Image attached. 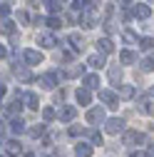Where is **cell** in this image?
<instances>
[{
	"label": "cell",
	"instance_id": "1",
	"mask_svg": "<svg viewBox=\"0 0 154 157\" xmlns=\"http://www.w3.org/2000/svg\"><path fill=\"white\" fill-rule=\"evenodd\" d=\"M142 142H144V135L137 132V130H129L124 135V145H142Z\"/></svg>",
	"mask_w": 154,
	"mask_h": 157
},
{
	"label": "cell",
	"instance_id": "2",
	"mask_svg": "<svg viewBox=\"0 0 154 157\" xmlns=\"http://www.w3.org/2000/svg\"><path fill=\"white\" fill-rule=\"evenodd\" d=\"M102 120H105V110H102V107H92V110L87 112V122L97 125V122H102Z\"/></svg>",
	"mask_w": 154,
	"mask_h": 157
},
{
	"label": "cell",
	"instance_id": "3",
	"mask_svg": "<svg viewBox=\"0 0 154 157\" xmlns=\"http://www.w3.org/2000/svg\"><path fill=\"white\" fill-rule=\"evenodd\" d=\"M23 57H25V63H28V65H40V63H42V55L37 52V50H25Z\"/></svg>",
	"mask_w": 154,
	"mask_h": 157
},
{
	"label": "cell",
	"instance_id": "4",
	"mask_svg": "<svg viewBox=\"0 0 154 157\" xmlns=\"http://www.w3.org/2000/svg\"><path fill=\"white\" fill-rule=\"evenodd\" d=\"M122 130H124V120H119V117H112V120L107 122V132L109 135H117Z\"/></svg>",
	"mask_w": 154,
	"mask_h": 157
},
{
	"label": "cell",
	"instance_id": "5",
	"mask_svg": "<svg viewBox=\"0 0 154 157\" xmlns=\"http://www.w3.org/2000/svg\"><path fill=\"white\" fill-rule=\"evenodd\" d=\"M40 85H42L45 90H52V87L57 85V75H55V72H47V75H42V77H40Z\"/></svg>",
	"mask_w": 154,
	"mask_h": 157
},
{
	"label": "cell",
	"instance_id": "6",
	"mask_svg": "<svg viewBox=\"0 0 154 157\" xmlns=\"http://www.w3.org/2000/svg\"><path fill=\"white\" fill-rule=\"evenodd\" d=\"M100 100H102V102H107L109 107H117V95L109 92V90H100Z\"/></svg>",
	"mask_w": 154,
	"mask_h": 157
},
{
	"label": "cell",
	"instance_id": "7",
	"mask_svg": "<svg viewBox=\"0 0 154 157\" xmlns=\"http://www.w3.org/2000/svg\"><path fill=\"white\" fill-rule=\"evenodd\" d=\"M134 15L144 20V17H149V15H152V10H149V5H144V3H137V5H134Z\"/></svg>",
	"mask_w": 154,
	"mask_h": 157
},
{
	"label": "cell",
	"instance_id": "8",
	"mask_svg": "<svg viewBox=\"0 0 154 157\" xmlns=\"http://www.w3.org/2000/svg\"><path fill=\"white\" fill-rule=\"evenodd\" d=\"M75 115H77V110H75L72 105H65V107L60 110V120H65V122H70V120H72Z\"/></svg>",
	"mask_w": 154,
	"mask_h": 157
},
{
	"label": "cell",
	"instance_id": "9",
	"mask_svg": "<svg viewBox=\"0 0 154 157\" xmlns=\"http://www.w3.org/2000/svg\"><path fill=\"white\" fill-rule=\"evenodd\" d=\"M92 100V95H90V87H82V90H77V102L80 105H90Z\"/></svg>",
	"mask_w": 154,
	"mask_h": 157
},
{
	"label": "cell",
	"instance_id": "10",
	"mask_svg": "<svg viewBox=\"0 0 154 157\" xmlns=\"http://www.w3.org/2000/svg\"><path fill=\"white\" fill-rule=\"evenodd\" d=\"M75 155L77 157H92V145H77L75 147Z\"/></svg>",
	"mask_w": 154,
	"mask_h": 157
},
{
	"label": "cell",
	"instance_id": "11",
	"mask_svg": "<svg viewBox=\"0 0 154 157\" xmlns=\"http://www.w3.org/2000/svg\"><path fill=\"white\" fill-rule=\"evenodd\" d=\"M85 72V65H70L65 70V77H77V75H82Z\"/></svg>",
	"mask_w": 154,
	"mask_h": 157
},
{
	"label": "cell",
	"instance_id": "12",
	"mask_svg": "<svg viewBox=\"0 0 154 157\" xmlns=\"http://www.w3.org/2000/svg\"><path fill=\"white\" fill-rule=\"evenodd\" d=\"M119 60H122L124 65H132L134 60H137V55H134L132 50H122V52H119Z\"/></svg>",
	"mask_w": 154,
	"mask_h": 157
},
{
	"label": "cell",
	"instance_id": "13",
	"mask_svg": "<svg viewBox=\"0 0 154 157\" xmlns=\"http://www.w3.org/2000/svg\"><path fill=\"white\" fill-rule=\"evenodd\" d=\"M23 102H25L28 107H32V110H35V107H40V105H37V95H35V92H28V95H23Z\"/></svg>",
	"mask_w": 154,
	"mask_h": 157
},
{
	"label": "cell",
	"instance_id": "14",
	"mask_svg": "<svg viewBox=\"0 0 154 157\" xmlns=\"http://www.w3.org/2000/svg\"><path fill=\"white\" fill-rule=\"evenodd\" d=\"M87 63H90L92 67H97V70H100V67H105V55H90V60H87Z\"/></svg>",
	"mask_w": 154,
	"mask_h": 157
},
{
	"label": "cell",
	"instance_id": "15",
	"mask_svg": "<svg viewBox=\"0 0 154 157\" xmlns=\"http://www.w3.org/2000/svg\"><path fill=\"white\" fill-rule=\"evenodd\" d=\"M97 48H100L102 52H112V50H114V45H112L109 37H102V40H97Z\"/></svg>",
	"mask_w": 154,
	"mask_h": 157
},
{
	"label": "cell",
	"instance_id": "16",
	"mask_svg": "<svg viewBox=\"0 0 154 157\" xmlns=\"http://www.w3.org/2000/svg\"><path fill=\"white\" fill-rule=\"evenodd\" d=\"M139 112H142V115H154V102H152V100H142Z\"/></svg>",
	"mask_w": 154,
	"mask_h": 157
},
{
	"label": "cell",
	"instance_id": "17",
	"mask_svg": "<svg viewBox=\"0 0 154 157\" xmlns=\"http://www.w3.org/2000/svg\"><path fill=\"white\" fill-rule=\"evenodd\" d=\"M85 87H100V75H87L85 77Z\"/></svg>",
	"mask_w": 154,
	"mask_h": 157
},
{
	"label": "cell",
	"instance_id": "18",
	"mask_svg": "<svg viewBox=\"0 0 154 157\" xmlns=\"http://www.w3.org/2000/svg\"><path fill=\"white\" fill-rule=\"evenodd\" d=\"M40 45H42V48H55L57 40H55L52 35H40Z\"/></svg>",
	"mask_w": 154,
	"mask_h": 157
},
{
	"label": "cell",
	"instance_id": "19",
	"mask_svg": "<svg viewBox=\"0 0 154 157\" xmlns=\"http://www.w3.org/2000/svg\"><path fill=\"white\" fill-rule=\"evenodd\" d=\"M10 130H13V135H20V132H25V122L23 120H13Z\"/></svg>",
	"mask_w": 154,
	"mask_h": 157
},
{
	"label": "cell",
	"instance_id": "20",
	"mask_svg": "<svg viewBox=\"0 0 154 157\" xmlns=\"http://www.w3.org/2000/svg\"><path fill=\"white\" fill-rule=\"evenodd\" d=\"M70 43H72L75 50H82V48H85V40H82L80 35H72V37H70Z\"/></svg>",
	"mask_w": 154,
	"mask_h": 157
},
{
	"label": "cell",
	"instance_id": "21",
	"mask_svg": "<svg viewBox=\"0 0 154 157\" xmlns=\"http://www.w3.org/2000/svg\"><path fill=\"white\" fill-rule=\"evenodd\" d=\"M119 97H122V100H129V97H134V87H129V85H124V87L119 90Z\"/></svg>",
	"mask_w": 154,
	"mask_h": 157
},
{
	"label": "cell",
	"instance_id": "22",
	"mask_svg": "<svg viewBox=\"0 0 154 157\" xmlns=\"http://www.w3.org/2000/svg\"><path fill=\"white\" fill-rule=\"evenodd\" d=\"M109 80H112V82H119V80H122V70H119V67H112V70H109Z\"/></svg>",
	"mask_w": 154,
	"mask_h": 157
},
{
	"label": "cell",
	"instance_id": "23",
	"mask_svg": "<svg viewBox=\"0 0 154 157\" xmlns=\"http://www.w3.org/2000/svg\"><path fill=\"white\" fill-rule=\"evenodd\" d=\"M8 152H10L13 157H17V155H20V145H17L15 140H13V142H8Z\"/></svg>",
	"mask_w": 154,
	"mask_h": 157
},
{
	"label": "cell",
	"instance_id": "24",
	"mask_svg": "<svg viewBox=\"0 0 154 157\" xmlns=\"http://www.w3.org/2000/svg\"><path fill=\"white\" fill-rule=\"evenodd\" d=\"M0 30H3V33H15V25L10 20H3V23H0Z\"/></svg>",
	"mask_w": 154,
	"mask_h": 157
},
{
	"label": "cell",
	"instance_id": "25",
	"mask_svg": "<svg viewBox=\"0 0 154 157\" xmlns=\"http://www.w3.org/2000/svg\"><path fill=\"white\" fill-rule=\"evenodd\" d=\"M87 135L92 137V145H102V135H100V132H94V130H90Z\"/></svg>",
	"mask_w": 154,
	"mask_h": 157
},
{
	"label": "cell",
	"instance_id": "26",
	"mask_svg": "<svg viewBox=\"0 0 154 157\" xmlns=\"http://www.w3.org/2000/svg\"><path fill=\"white\" fill-rule=\"evenodd\" d=\"M42 117H45V122L55 120V110H52V107H45V110H42Z\"/></svg>",
	"mask_w": 154,
	"mask_h": 157
},
{
	"label": "cell",
	"instance_id": "27",
	"mask_svg": "<svg viewBox=\"0 0 154 157\" xmlns=\"http://www.w3.org/2000/svg\"><path fill=\"white\" fill-rule=\"evenodd\" d=\"M139 48H142V50H152V48H154V40H152V37H144V40L139 43Z\"/></svg>",
	"mask_w": 154,
	"mask_h": 157
},
{
	"label": "cell",
	"instance_id": "28",
	"mask_svg": "<svg viewBox=\"0 0 154 157\" xmlns=\"http://www.w3.org/2000/svg\"><path fill=\"white\" fill-rule=\"evenodd\" d=\"M42 132H45V125H35V127L30 130V135H32V137H40Z\"/></svg>",
	"mask_w": 154,
	"mask_h": 157
},
{
	"label": "cell",
	"instance_id": "29",
	"mask_svg": "<svg viewBox=\"0 0 154 157\" xmlns=\"http://www.w3.org/2000/svg\"><path fill=\"white\" fill-rule=\"evenodd\" d=\"M142 67H144V70H154V55H152V57H147V60L142 63Z\"/></svg>",
	"mask_w": 154,
	"mask_h": 157
},
{
	"label": "cell",
	"instance_id": "30",
	"mask_svg": "<svg viewBox=\"0 0 154 157\" xmlns=\"http://www.w3.org/2000/svg\"><path fill=\"white\" fill-rule=\"evenodd\" d=\"M124 40H127V43H137V35H134L132 30H127V33H124Z\"/></svg>",
	"mask_w": 154,
	"mask_h": 157
},
{
	"label": "cell",
	"instance_id": "31",
	"mask_svg": "<svg viewBox=\"0 0 154 157\" xmlns=\"http://www.w3.org/2000/svg\"><path fill=\"white\" fill-rule=\"evenodd\" d=\"M50 28H60V17H50V20H45Z\"/></svg>",
	"mask_w": 154,
	"mask_h": 157
},
{
	"label": "cell",
	"instance_id": "32",
	"mask_svg": "<svg viewBox=\"0 0 154 157\" xmlns=\"http://www.w3.org/2000/svg\"><path fill=\"white\" fill-rule=\"evenodd\" d=\"M17 112H20V107H17V102H13V105L8 107V115H17Z\"/></svg>",
	"mask_w": 154,
	"mask_h": 157
},
{
	"label": "cell",
	"instance_id": "33",
	"mask_svg": "<svg viewBox=\"0 0 154 157\" xmlns=\"http://www.w3.org/2000/svg\"><path fill=\"white\" fill-rule=\"evenodd\" d=\"M8 13H10V8H8V5H5V3H0V15H3V17H5V15H8Z\"/></svg>",
	"mask_w": 154,
	"mask_h": 157
},
{
	"label": "cell",
	"instance_id": "34",
	"mask_svg": "<svg viewBox=\"0 0 154 157\" xmlns=\"http://www.w3.org/2000/svg\"><path fill=\"white\" fill-rule=\"evenodd\" d=\"M129 157H144V152H132Z\"/></svg>",
	"mask_w": 154,
	"mask_h": 157
},
{
	"label": "cell",
	"instance_id": "35",
	"mask_svg": "<svg viewBox=\"0 0 154 157\" xmlns=\"http://www.w3.org/2000/svg\"><path fill=\"white\" fill-rule=\"evenodd\" d=\"M3 132H5V122H3V120H0V135H3Z\"/></svg>",
	"mask_w": 154,
	"mask_h": 157
},
{
	"label": "cell",
	"instance_id": "36",
	"mask_svg": "<svg viewBox=\"0 0 154 157\" xmlns=\"http://www.w3.org/2000/svg\"><path fill=\"white\" fill-rule=\"evenodd\" d=\"M5 95V85H0V97H3Z\"/></svg>",
	"mask_w": 154,
	"mask_h": 157
},
{
	"label": "cell",
	"instance_id": "37",
	"mask_svg": "<svg viewBox=\"0 0 154 157\" xmlns=\"http://www.w3.org/2000/svg\"><path fill=\"white\" fill-rule=\"evenodd\" d=\"M0 57H5V48L3 45H0Z\"/></svg>",
	"mask_w": 154,
	"mask_h": 157
},
{
	"label": "cell",
	"instance_id": "38",
	"mask_svg": "<svg viewBox=\"0 0 154 157\" xmlns=\"http://www.w3.org/2000/svg\"><path fill=\"white\" fill-rule=\"evenodd\" d=\"M149 155H152V157H154V147H152V150H149Z\"/></svg>",
	"mask_w": 154,
	"mask_h": 157
},
{
	"label": "cell",
	"instance_id": "39",
	"mask_svg": "<svg viewBox=\"0 0 154 157\" xmlns=\"http://www.w3.org/2000/svg\"><path fill=\"white\" fill-rule=\"evenodd\" d=\"M30 157H35V155H30Z\"/></svg>",
	"mask_w": 154,
	"mask_h": 157
}]
</instances>
